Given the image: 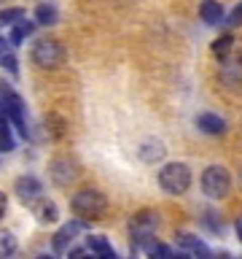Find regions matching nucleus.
Masks as SVG:
<instances>
[{
    "label": "nucleus",
    "instance_id": "nucleus-1",
    "mask_svg": "<svg viewBox=\"0 0 242 259\" xmlns=\"http://www.w3.org/2000/svg\"><path fill=\"white\" fill-rule=\"evenodd\" d=\"M70 208H73V213H76V219H81V222H97V219H102L105 210H108V197H105L100 189L84 186V189H78L70 197Z\"/></svg>",
    "mask_w": 242,
    "mask_h": 259
},
{
    "label": "nucleus",
    "instance_id": "nucleus-2",
    "mask_svg": "<svg viewBox=\"0 0 242 259\" xmlns=\"http://www.w3.org/2000/svg\"><path fill=\"white\" fill-rule=\"evenodd\" d=\"M156 227H159V216L153 210H140L132 216L129 222V235H132V254H143L148 248V243L156 238Z\"/></svg>",
    "mask_w": 242,
    "mask_h": 259
},
{
    "label": "nucleus",
    "instance_id": "nucleus-3",
    "mask_svg": "<svg viewBox=\"0 0 242 259\" xmlns=\"http://www.w3.org/2000/svg\"><path fill=\"white\" fill-rule=\"evenodd\" d=\"M30 57L40 70H54L65 62V46L56 38H40V40H35Z\"/></svg>",
    "mask_w": 242,
    "mask_h": 259
},
{
    "label": "nucleus",
    "instance_id": "nucleus-4",
    "mask_svg": "<svg viewBox=\"0 0 242 259\" xmlns=\"http://www.w3.org/2000/svg\"><path fill=\"white\" fill-rule=\"evenodd\" d=\"M159 186L167 194H183L191 186V170L183 162H169L159 170Z\"/></svg>",
    "mask_w": 242,
    "mask_h": 259
},
{
    "label": "nucleus",
    "instance_id": "nucleus-5",
    "mask_svg": "<svg viewBox=\"0 0 242 259\" xmlns=\"http://www.w3.org/2000/svg\"><path fill=\"white\" fill-rule=\"evenodd\" d=\"M0 103H3L8 119H11V124L16 127V133H19L22 138H30V127H27V116H24V100L22 97L16 95L11 87L0 84Z\"/></svg>",
    "mask_w": 242,
    "mask_h": 259
},
{
    "label": "nucleus",
    "instance_id": "nucleus-6",
    "mask_svg": "<svg viewBox=\"0 0 242 259\" xmlns=\"http://www.w3.org/2000/svg\"><path fill=\"white\" fill-rule=\"evenodd\" d=\"M202 189H205L207 197H226L231 189V176H229V170H226L223 165H210L205 170V176H202Z\"/></svg>",
    "mask_w": 242,
    "mask_h": 259
},
{
    "label": "nucleus",
    "instance_id": "nucleus-7",
    "mask_svg": "<svg viewBox=\"0 0 242 259\" xmlns=\"http://www.w3.org/2000/svg\"><path fill=\"white\" fill-rule=\"evenodd\" d=\"M78 173L81 170L70 157H56V159H51V165H48V176H51V181L56 186H70L78 178Z\"/></svg>",
    "mask_w": 242,
    "mask_h": 259
},
{
    "label": "nucleus",
    "instance_id": "nucleus-8",
    "mask_svg": "<svg viewBox=\"0 0 242 259\" xmlns=\"http://www.w3.org/2000/svg\"><path fill=\"white\" fill-rule=\"evenodd\" d=\"M14 192H16V197H19L24 205H32L38 197H43V186H40V181L35 176H19L14 181Z\"/></svg>",
    "mask_w": 242,
    "mask_h": 259
},
{
    "label": "nucleus",
    "instance_id": "nucleus-9",
    "mask_svg": "<svg viewBox=\"0 0 242 259\" xmlns=\"http://www.w3.org/2000/svg\"><path fill=\"white\" fill-rule=\"evenodd\" d=\"M84 227H86V222H81V219H76V222H68V224H65L62 230L54 235V243H51L56 254H65V251H68V246H70L73 240H76V235L84 230Z\"/></svg>",
    "mask_w": 242,
    "mask_h": 259
},
{
    "label": "nucleus",
    "instance_id": "nucleus-10",
    "mask_svg": "<svg viewBox=\"0 0 242 259\" xmlns=\"http://www.w3.org/2000/svg\"><path fill=\"white\" fill-rule=\"evenodd\" d=\"M177 248H183L186 254H191V256H210V248L199 238H194V235H189V232L177 235Z\"/></svg>",
    "mask_w": 242,
    "mask_h": 259
},
{
    "label": "nucleus",
    "instance_id": "nucleus-11",
    "mask_svg": "<svg viewBox=\"0 0 242 259\" xmlns=\"http://www.w3.org/2000/svg\"><path fill=\"white\" fill-rule=\"evenodd\" d=\"M86 248L92 251V256H100V259L116 256V251H113V246L108 243V238H102V235H86Z\"/></svg>",
    "mask_w": 242,
    "mask_h": 259
},
{
    "label": "nucleus",
    "instance_id": "nucleus-12",
    "mask_svg": "<svg viewBox=\"0 0 242 259\" xmlns=\"http://www.w3.org/2000/svg\"><path fill=\"white\" fill-rule=\"evenodd\" d=\"M32 30H35V24H32L27 16H22L19 22H14V24H11V32H8V44H11V46L24 44V40L32 35Z\"/></svg>",
    "mask_w": 242,
    "mask_h": 259
},
{
    "label": "nucleus",
    "instance_id": "nucleus-13",
    "mask_svg": "<svg viewBox=\"0 0 242 259\" xmlns=\"http://www.w3.org/2000/svg\"><path fill=\"white\" fill-rule=\"evenodd\" d=\"M197 127L207 135H223L226 133V121L215 113H199L197 116Z\"/></svg>",
    "mask_w": 242,
    "mask_h": 259
},
{
    "label": "nucleus",
    "instance_id": "nucleus-14",
    "mask_svg": "<svg viewBox=\"0 0 242 259\" xmlns=\"http://www.w3.org/2000/svg\"><path fill=\"white\" fill-rule=\"evenodd\" d=\"M32 210H35V219L40 224H51V222H56V216H59L56 205L46 197H38L35 202H32Z\"/></svg>",
    "mask_w": 242,
    "mask_h": 259
},
{
    "label": "nucleus",
    "instance_id": "nucleus-15",
    "mask_svg": "<svg viewBox=\"0 0 242 259\" xmlns=\"http://www.w3.org/2000/svg\"><path fill=\"white\" fill-rule=\"evenodd\" d=\"M0 151H14V135H11V119L0 103Z\"/></svg>",
    "mask_w": 242,
    "mask_h": 259
},
{
    "label": "nucleus",
    "instance_id": "nucleus-16",
    "mask_svg": "<svg viewBox=\"0 0 242 259\" xmlns=\"http://www.w3.org/2000/svg\"><path fill=\"white\" fill-rule=\"evenodd\" d=\"M199 14L207 24H221L223 22V8H221V3H215V0H205V3L199 6Z\"/></svg>",
    "mask_w": 242,
    "mask_h": 259
},
{
    "label": "nucleus",
    "instance_id": "nucleus-17",
    "mask_svg": "<svg viewBox=\"0 0 242 259\" xmlns=\"http://www.w3.org/2000/svg\"><path fill=\"white\" fill-rule=\"evenodd\" d=\"M234 44H237V40H234L231 32H223L221 38H215V44H213V54H215V57H221V60H226V57L231 54Z\"/></svg>",
    "mask_w": 242,
    "mask_h": 259
},
{
    "label": "nucleus",
    "instance_id": "nucleus-18",
    "mask_svg": "<svg viewBox=\"0 0 242 259\" xmlns=\"http://www.w3.org/2000/svg\"><path fill=\"white\" fill-rule=\"evenodd\" d=\"M22 16H27L24 8H3V11H0V27H11V24L19 22Z\"/></svg>",
    "mask_w": 242,
    "mask_h": 259
},
{
    "label": "nucleus",
    "instance_id": "nucleus-19",
    "mask_svg": "<svg viewBox=\"0 0 242 259\" xmlns=\"http://www.w3.org/2000/svg\"><path fill=\"white\" fill-rule=\"evenodd\" d=\"M35 19H38V24H54V22H56V8L40 3V6L35 8Z\"/></svg>",
    "mask_w": 242,
    "mask_h": 259
},
{
    "label": "nucleus",
    "instance_id": "nucleus-20",
    "mask_svg": "<svg viewBox=\"0 0 242 259\" xmlns=\"http://www.w3.org/2000/svg\"><path fill=\"white\" fill-rule=\"evenodd\" d=\"M140 157H143L145 162H156V159L164 157V146H161L159 141H156V143H145L143 151H140Z\"/></svg>",
    "mask_w": 242,
    "mask_h": 259
},
{
    "label": "nucleus",
    "instance_id": "nucleus-21",
    "mask_svg": "<svg viewBox=\"0 0 242 259\" xmlns=\"http://www.w3.org/2000/svg\"><path fill=\"white\" fill-rule=\"evenodd\" d=\"M16 254V238L11 232H0V256H14Z\"/></svg>",
    "mask_w": 242,
    "mask_h": 259
},
{
    "label": "nucleus",
    "instance_id": "nucleus-22",
    "mask_svg": "<svg viewBox=\"0 0 242 259\" xmlns=\"http://www.w3.org/2000/svg\"><path fill=\"white\" fill-rule=\"evenodd\" d=\"M205 224L210 227V230H215V232L223 230V222H218V213H215V210H207V213H205Z\"/></svg>",
    "mask_w": 242,
    "mask_h": 259
},
{
    "label": "nucleus",
    "instance_id": "nucleus-23",
    "mask_svg": "<svg viewBox=\"0 0 242 259\" xmlns=\"http://www.w3.org/2000/svg\"><path fill=\"white\" fill-rule=\"evenodd\" d=\"M226 22V27H237V24H242V3L234 8V11L229 14V19H223Z\"/></svg>",
    "mask_w": 242,
    "mask_h": 259
},
{
    "label": "nucleus",
    "instance_id": "nucleus-24",
    "mask_svg": "<svg viewBox=\"0 0 242 259\" xmlns=\"http://www.w3.org/2000/svg\"><path fill=\"white\" fill-rule=\"evenodd\" d=\"M6 210H8V200H6V194L0 192V219L6 216Z\"/></svg>",
    "mask_w": 242,
    "mask_h": 259
},
{
    "label": "nucleus",
    "instance_id": "nucleus-25",
    "mask_svg": "<svg viewBox=\"0 0 242 259\" xmlns=\"http://www.w3.org/2000/svg\"><path fill=\"white\" fill-rule=\"evenodd\" d=\"M8 54V49H6V38H0V57Z\"/></svg>",
    "mask_w": 242,
    "mask_h": 259
},
{
    "label": "nucleus",
    "instance_id": "nucleus-26",
    "mask_svg": "<svg viewBox=\"0 0 242 259\" xmlns=\"http://www.w3.org/2000/svg\"><path fill=\"white\" fill-rule=\"evenodd\" d=\"M237 238H239V243H242V219L237 222Z\"/></svg>",
    "mask_w": 242,
    "mask_h": 259
},
{
    "label": "nucleus",
    "instance_id": "nucleus-27",
    "mask_svg": "<svg viewBox=\"0 0 242 259\" xmlns=\"http://www.w3.org/2000/svg\"><path fill=\"white\" fill-rule=\"evenodd\" d=\"M0 3H6V0H0Z\"/></svg>",
    "mask_w": 242,
    "mask_h": 259
}]
</instances>
